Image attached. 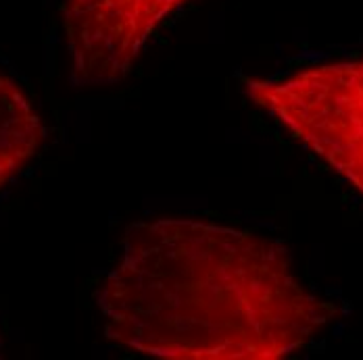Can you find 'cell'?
Returning <instances> with one entry per match:
<instances>
[{
	"label": "cell",
	"instance_id": "cell-1",
	"mask_svg": "<svg viewBox=\"0 0 363 360\" xmlns=\"http://www.w3.org/2000/svg\"><path fill=\"white\" fill-rule=\"evenodd\" d=\"M96 304L113 344L169 360L284 359L336 317L280 242L190 216L130 225Z\"/></svg>",
	"mask_w": 363,
	"mask_h": 360
},
{
	"label": "cell",
	"instance_id": "cell-2",
	"mask_svg": "<svg viewBox=\"0 0 363 360\" xmlns=\"http://www.w3.org/2000/svg\"><path fill=\"white\" fill-rule=\"evenodd\" d=\"M245 92L363 196V54L286 77L247 79Z\"/></svg>",
	"mask_w": 363,
	"mask_h": 360
},
{
	"label": "cell",
	"instance_id": "cell-3",
	"mask_svg": "<svg viewBox=\"0 0 363 360\" xmlns=\"http://www.w3.org/2000/svg\"><path fill=\"white\" fill-rule=\"evenodd\" d=\"M186 0H65L63 28L73 81L117 83Z\"/></svg>",
	"mask_w": 363,
	"mask_h": 360
},
{
	"label": "cell",
	"instance_id": "cell-4",
	"mask_svg": "<svg viewBox=\"0 0 363 360\" xmlns=\"http://www.w3.org/2000/svg\"><path fill=\"white\" fill-rule=\"evenodd\" d=\"M44 138L42 119L15 79L0 73V187L34 158Z\"/></svg>",
	"mask_w": 363,
	"mask_h": 360
}]
</instances>
